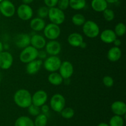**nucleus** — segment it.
Masks as SVG:
<instances>
[{
	"instance_id": "obj_1",
	"label": "nucleus",
	"mask_w": 126,
	"mask_h": 126,
	"mask_svg": "<svg viewBox=\"0 0 126 126\" xmlns=\"http://www.w3.org/2000/svg\"><path fill=\"white\" fill-rule=\"evenodd\" d=\"M14 101L18 107L27 108L32 104V95L28 90L20 89L15 93Z\"/></svg>"
},
{
	"instance_id": "obj_2",
	"label": "nucleus",
	"mask_w": 126,
	"mask_h": 126,
	"mask_svg": "<svg viewBox=\"0 0 126 126\" xmlns=\"http://www.w3.org/2000/svg\"><path fill=\"white\" fill-rule=\"evenodd\" d=\"M38 56V50L32 46H28L23 48L19 56L20 61L23 63H27L36 59Z\"/></svg>"
},
{
	"instance_id": "obj_3",
	"label": "nucleus",
	"mask_w": 126,
	"mask_h": 126,
	"mask_svg": "<svg viewBox=\"0 0 126 126\" xmlns=\"http://www.w3.org/2000/svg\"><path fill=\"white\" fill-rule=\"evenodd\" d=\"M82 31L86 37L94 38L99 35L100 28L98 24L94 21H87L82 25Z\"/></svg>"
},
{
	"instance_id": "obj_4",
	"label": "nucleus",
	"mask_w": 126,
	"mask_h": 126,
	"mask_svg": "<svg viewBox=\"0 0 126 126\" xmlns=\"http://www.w3.org/2000/svg\"><path fill=\"white\" fill-rule=\"evenodd\" d=\"M48 17L51 23L59 25L65 21V15L63 11L58 7H54L49 9Z\"/></svg>"
},
{
	"instance_id": "obj_5",
	"label": "nucleus",
	"mask_w": 126,
	"mask_h": 126,
	"mask_svg": "<svg viewBox=\"0 0 126 126\" xmlns=\"http://www.w3.org/2000/svg\"><path fill=\"white\" fill-rule=\"evenodd\" d=\"M62 61L57 56H50L46 59L43 63L44 69L50 72H54L59 70Z\"/></svg>"
},
{
	"instance_id": "obj_6",
	"label": "nucleus",
	"mask_w": 126,
	"mask_h": 126,
	"mask_svg": "<svg viewBox=\"0 0 126 126\" xmlns=\"http://www.w3.org/2000/svg\"><path fill=\"white\" fill-rule=\"evenodd\" d=\"M43 31L46 38L50 40H55L59 38L61 33V30L59 25L52 23L46 25Z\"/></svg>"
},
{
	"instance_id": "obj_7",
	"label": "nucleus",
	"mask_w": 126,
	"mask_h": 126,
	"mask_svg": "<svg viewBox=\"0 0 126 126\" xmlns=\"http://www.w3.org/2000/svg\"><path fill=\"white\" fill-rule=\"evenodd\" d=\"M65 98L62 95L55 94L52 96L50 100V106L52 109L57 112H60L65 107Z\"/></svg>"
},
{
	"instance_id": "obj_8",
	"label": "nucleus",
	"mask_w": 126,
	"mask_h": 126,
	"mask_svg": "<svg viewBox=\"0 0 126 126\" xmlns=\"http://www.w3.org/2000/svg\"><path fill=\"white\" fill-rule=\"evenodd\" d=\"M0 12L6 17H11L16 12V7L11 1L3 0L0 2Z\"/></svg>"
},
{
	"instance_id": "obj_9",
	"label": "nucleus",
	"mask_w": 126,
	"mask_h": 126,
	"mask_svg": "<svg viewBox=\"0 0 126 126\" xmlns=\"http://www.w3.org/2000/svg\"><path fill=\"white\" fill-rule=\"evenodd\" d=\"M17 14L18 17L22 21H28L33 17V11L29 5L22 4L17 8Z\"/></svg>"
},
{
	"instance_id": "obj_10",
	"label": "nucleus",
	"mask_w": 126,
	"mask_h": 126,
	"mask_svg": "<svg viewBox=\"0 0 126 126\" xmlns=\"http://www.w3.org/2000/svg\"><path fill=\"white\" fill-rule=\"evenodd\" d=\"M59 74L64 79H69L74 72V67L72 63L68 61L62 62L59 69Z\"/></svg>"
},
{
	"instance_id": "obj_11",
	"label": "nucleus",
	"mask_w": 126,
	"mask_h": 126,
	"mask_svg": "<svg viewBox=\"0 0 126 126\" xmlns=\"http://www.w3.org/2000/svg\"><path fill=\"white\" fill-rule=\"evenodd\" d=\"M47 98V93L44 90H38L32 95V104L41 107L46 103Z\"/></svg>"
},
{
	"instance_id": "obj_12",
	"label": "nucleus",
	"mask_w": 126,
	"mask_h": 126,
	"mask_svg": "<svg viewBox=\"0 0 126 126\" xmlns=\"http://www.w3.org/2000/svg\"><path fill=\"white\" fill-rule=\"evenodd\" d=\"M13 56L10 53L2 51L0 53V68L3 70L9 69L13 64Z\"/></svg>"
},
{
	"instance_id": "obj_13",
	"label": "nucleus",
	"mask_w": 126,
	"mask_h": 126,
	"mask_svg": "<svg viewBox=\"0 0 126 126\" xmlns=\"http://www.w3.org/2000/svg\"><path fill=\"white\" fill-rule=\"evenodd\" d=\"M44 48H45L46 52L47 53V54L50 56L58 55L62 50L61 44L56 40H50L46 43Z\"/></svg>"
},
{
	"instance_id": "obj_14",
	"label": "nucleus",
	"mask_w": 126,
	"mask_h": 126,
	"mask_svg": "<svg viewBox=\"0 0 126 126\" xmlns=\"http://www.w3.org/2000/svg\"><path fill=\"white\" fill-rule=\"evenodd\" d=\"M31 37L27 33H20L14 38V43L17 47L23 48L28 46L30 44Z\"/></svg>"
},
{
	"instance_id": "obj_15",
	"label": "nucleus",
	"mask_w": 126,
	"mask_h": 126,
	"mask_svg": "<svg viewBox=\"0 0 126 126\" xmlns=\"http://www.w3.org/2000/svg\"><path fill=\"white\" fill-rule=\"evenodd\" d=\"M43 64L41 59H36L27 63L26 66V72L29 75H34L39 71Z\"/></svg>"
},
{
	"instance_id": "obj_16",
	"label": "nucleus",
	"mask_w": 126,
	"mask_h": 126,
	"mask_svg": "<svg viewBox=\"0 0 126 126\" xmlns=\"http://www.w3.org/2000/svg\"><path fill=\"white\" fill-rule=\"evenodd\" d=\"M46 40L45 38L39 34H35L31 37L30 44L34 48L39 50L45 47L46 44Z\"/></svg>"
},
{
	"instance_id": "obj_17",
	"label": "nucleus",
	"mask_w": 126,
	"mask_h": 126,
	"mask_svg": "<svg viewBox=\"0 0 126 126\" xmlns=\"http://www.w3.org/2000/svg\"><path fill=\"white\" fill-rule=\"evenodd\" d=\"M111 109L114 115L124 116L126 113V105L122 101H116L112 103Z\"/></svg>"
},
{
	"instance_id": "obj_18",
	"label": "nucleus",
	"mask_w": 126,
	"mask_h": 126,
	"mask_svg": "<svg viewBox=\"0 0 126 126\" xmlns=\"http://www.w3.org/2000/svg\"><path fill=\"white\" fill-rule=\"evenodd\" d=\"M67 40L69 44L73 47H80L84 42L82 35L77 32H74L69 35Z\"/></svg>"
},
{
	"instance_id": "obj_19",
	"label": "nucleus",
	"mask_w": 126,
	"mask_h": 126,
	"mask_svg": "<svg viewBox=\"0 0 126 126\" xmlns=\"http://www.w3.org/2000/svg\"><path fill=\"white\" fill-rule=\"evenodd\" d=\"M116 38H117L116 35L111 29H105L100 33L101 40L107 44L113 43Z\"/></svg>"
},
{
	"instance_id": "obj_20",
	"label": "nucleus",
	"mask_w": 126,
	"mask_h": 126,
	"mask_svg": "<svg viewBox=\"0 0 126 126\" xmlns=\"http://www.w3.org/2000/svg\"><path fill=\"white\" fill-rule=\"evenodd\" d=\"M122 56L121 49L119 47L113 46L108 50L107 58L111 62H116L121 59Z\"/></svg>"
},
{
	"instance_id": "obj_21",
	"label": "nucleus",
	"mask_w": 126,
	"mask_h": 126,
	"mask_svg": "<svg viewBox=\"0 0 126 126\" xmlns=\"http://www.w3.org/2000/svg\"><path fill=\"white\" fill-rule=\"evenodd\" d=\"M46 25L44 20L39 17H35L32 19L30 23V28L35 32H41L43 30Z\"/></svg>"
},
{
	"instance_id": "obj_22",
	"label": "nucleus",
	"mask_w": 126,
	"mask_h": 126,
	"mask_svg": "<svg viewBox=\"0 0 126 126\" xmlns=\"http://www.w3.org/2000/svg\"><path fill=\"white\" fill-rule=\"evenodd\" d=\"M91 6L95 11L101 12L107 8L108 3L105 0H92Z\"/></svg>"
},
{
	"instance_id": "obj_23",
	"label": "nucleus",
	"mask_w": 126,
	"mask_h": 126,
	"mask_svg": "<svg viewBox=\"0 0 126 126\" xmlns=\"http://www.w3.org/2000/svg\"><path fill=\"white\" fill-rule=\"evenodd\" d=\"M48 81L50 84L55 86L61 85L63 82V79L59 73L57 72H51L48 76Z\"/></svg>"
},
{
	"instance_id": "obj_24",
	"label": "nucleus",
	"mask_w": 126,
	"mask_h": 126,
	"mask_svg": "<svg viewBox=\"0 0 126 126\" xmlns=\"http://www.w3.org/2000/svg\"><path fill=\"white\" fill-rule=\"evenodd\" d=\"M14 126H34V124L32 119L28 116H22L16 119Z\"/></svg>"
},
{
	"instance_id": "obj_25",
	"label": "nucleus",
	"mask_w": 126,
	"mask_h": 126,
	"mask_svg": "<svg viewBox=\"0 0 126 126\" xmlns=\"http://www.w3.org/2000/svg\"><path fill=\"white\" fill-rule=\"evenodd\" d=\"M86 5V0H70V7L74 10L82 9Z\"/></svg>"
},
{
	"instance_id": "obj_26",
	"label": "nucleus",
	"mask_w": 126,
	"mask_h": 126,
	"mask_svg": "<svg viewBox=\"0 0 126 126\" xmlns=\"http://www.w3.org/2000/svg\"><path fill=\"white\" fill-rule=\"evenodd\" d=\"M47 124V116L46 114L40 113L36 117L34 120V126H46Z\"/></svg>"
},
{
	"instance_id": "obj_27",
	"label": "nucleus",
	"mask_w": 126,
	"mask_h": 126,
	"mask_svg": "<svg viewBox=\"0 0 126 126\" xmlns=\"http://www.w3.org/2000/svg\"><path fill=\"white\" fill-rule=\"evenodd\" d=\"M73 23L76 26H82L86 22V17L81 14H76L71 18Z\"/></svg>"
},
{
	"instance_id": "obj_28",
	"label": "nucleus",
	"mask_w": 126,
	"mask_h": 126,
	"mask_svg": "<svg viewBox=\"0 0 126 126\" xmlns=\"http://www.w3.org/2000/svg\"><path fill=\"white\" fill-rule=\"evenodd\" d=\"M124 119L122 116L114 115L110 119L109 122L110 126H124Z\"/></svg>"
},
{
	"instance_id": "obj_29",
	"label": "nucleus",
	"mask_w": 126,
	"mask_h": 126,
	"mask_svg": "<svg viewBox=\"0 0 126 126\" xmlns=\"http://www.w3.org/2000/svg\"><path fill=\"white\" fill-rule=\"evenodd\" d=\"M114 32L116 36L122 37L126 33V27L124 23L123 22H119L114 27Z\"/></svg>"
},
{
	"instance_id": "obj_30",
	"label": "nucleus",
	"mask_w": 126,
	"mask_h": 126,
	"mask_svg": "<svg viewBox=\"0 0 126 126\" xmlns=\"http://www.w3.org/2000/svg\"><path fill=\"white\" fill-rule=\"evenodd\" d=\"M61 116L64 119H69L72 118L75 115V111L73 109H72L70 107H64L62 111L60 112Z\"/></svg>"
},
{
	"instance_id": "obj_31",
	"label": "nucleus",
	"mask_w": 126,
	"mask_h": 126,
	"mask_svg": "<svg viewBox=\"0 0 126 126\" xmlns=\"http://www.w3.org/2000/svg\"><path fill=\"white\" fill-rule=\"evenodd\" d=\"M49 7L47 6H41L37 11V15L38 17L44 19L46 17H48L49 13Z\"/></svg>"
},
{
	"instance_id": "obj_32",
	"label": "nucleus",
	"mask_w": 126,
	"mask_h": 126,
	"mask_svg": "<svg viewBox=\"0 0 126 126\" xmlns=\"http://www.w3.org/2000/svg\"><path fill=\"white\" fill-rule=\"evenodd\" d=\"M103 16L105 19L107 21H111L114 19L115 15L113 10L107 8L103 11Z\"/></svg>"
},
{
	"instance_id": "obj_33",
	"label": "nucleus",
	"mask_w": 126,
	"mask_h": 126,
	"mask_svg": "<svg viewBox=\"0 0 126 126\" xmlns=\"http://www.w3.org/2000/svg\"><path fill=\"white\" fill-rule=\"evenodd\" d=\"M27 108H28V111L30 114L33 116H37L41 113L40 107H38L33 104H32Z\"/></svg>"
},
{
	"instance_id": "obj_34",
	"label": "nucleus",
	"mask_w": 126,
	"mask_h": 126,
	"mask_svg": "<svg viewBox=\"0 0 126 126\" xmlns=\"http://www.w3.org/2000/svg\"><path fill=\"white\" fill-rule=\"evenodd\" d=\"M57 6L60 10L63 11H65L70 6V0H59Z\"/></svg>"
},
{
	"instance_id": "obj_35",
	"label": "nucleus",
	"mask_w": 126,
	"mask_h": 126,
	"mask_svg": "<svg viewBox=\"0 0 126 126\" xmlns=\"http://www.w3.org/2000/svg\"><path fill=\"white\" fill-rule=\"evenodd\" d=\"M103 84L107 87H111L114 85V80L112 77L110 75H106L103 78Z\"/></svg>"
},
{
	"instance_id": "obj_36",
	"label": "nucleus",
	"mask_w": 126,
	"mask_h": 126,
	"mask_svg": "<svg viewBox=\"0 0 126 126\" xmlns=\"http://www.w3.org/2000/svg\"><path fill=\"white\" fill-rule=\"evenodd\" d=\"M58 1L59 0H44L46 6L49 8L55 7L57 4Z\"/></svg>"
},
{
	"instance_id": "obj_37",
	"label": "nucleus",
	"mask_w": 126,
	"mask_h": 126,
	"mask_svg": "<svg viewBox=\"0 0 126 126\" xmlns=\"http://www.w3.org/2000/svg\"><path fill=\"white\" fill-rule=\"evenodd\" d=\"M41 111H42V113L44 114H47V113H48L49 111V107L46 105H43L42 106H41Z\"/></svg>"
},
{
	"instance_id": "obj_38",
	"label": "nucleus",
	"mask_w": 126,
	"mask_h": 126,
	"mask_svg": "<svg viewBox=\"0 0 126 126\" xmlns=\"http://www.w3.org/2000/svg\"><path fill=\"white\" fill-rule=\"evenodd\" d=\"M46 56H47V53L46 52V51H38V58L39 57L40 59H45L46 58Z\"/></svg>"
},
{
	"instance_id": "obj_39",
	"label": "nucleus",
	"mask_w": 126,
	"mask_h": 126,
	"mask_svg": "<svg viewBox=\"0 0 126 126\" xmlns=\"http://www.w3.org/2000/svg\"><path fill=\"white\" fill-rule=\"evenodd\" d=\"M113 44H114V46L116 47H119L121 45V40L120 39H118V38H116L115 40L113 42Z\"/></svg>"
},
{
	"instance_id": "obj_40",
	"label": "nucleus",
	"mask_w": 126,
	"mask_h": 126,
	"mask_svg": "<svg viewBox=\"0 0 126 126\" xmlns=\"http://www.w3.org/2000/svg\"><path fill=\"white\" fill-rule=\"evenodd\" d=\"M34 0H22V2L25 4H28L29 5V4H31L32 2H33Z\"/></svg>"
},
{
	"instance_id": "obj_41",
	"label": "nucleus",
	"mask_w": 126,
	"mask_h": 126,
	"mask_svg": "<svg viewBox=\"0 0 126 126\" xmlns=\"http://www.w3.org/2000/svg\"><path fill=\"white\" fill-rule=\"evenodd\" d=\"M107 2V3H110V4H113L115 3V2H118V0H105Z\"/></svg>"
},
{
	"instance_id": "obj_42",
	"label": "nucleus",
	"mask_w": 126,
	"mask_h": 126,
	"mask_svg": "<svg viewBox=\"0 0 126 126\" xmlns=\"http://www.w3.org/2000/svg\"><path fill=\"white\" fill-rule=\"evenodd\" d=\"M97 126H110L109 124L105 123V122H101Z\"/></svg>"
},
{
	"instance_id": "obj_43",
	"label": "nucleus",
	"mask_w": 126,
	"mask_h": 126,
	"mask_svg": "<svg viewBox=\"0 0 126 126\" xmlns=\"http://www.w3.org/2000/svg\"><path fill=\"white\" fill-rule=\"evenodd\" d=\"M3 51V44H2V42L0 41V53Z\"/></svg>"
},
{
	"instance_id": "obj_44",
	"label": "nucleus",
	"mask_w": 126,
	"mask_h": 126,
	"mask_svg": "<svg viewBox=\"0 0 126 126\" xmlns=\"http://www.w3.org/2000/svg\"><path fill=\"white\" fill-rule=\"evenodd\" d=\"M1 75H0V83H1Z\"/></svg>"
},
{
	"instance_id": "obj_45",
	"label": "nucleus",
	"mask_w": 126,
	"mask_h": 126,
	"mask_svg": "<svg viewBox=\"0 0 126 126\" xmlns=\"http://www.w3.org/2000/svg\"><path fill=\"white\" fill-rule=\"evenodd\" d=\"M2 1H3V0H0V2H1Z\"/></svg>"
},
{
	"instance_id": "obj_46",
	"label": "nucleus",
	"mask_w": 126,
	"mask_h": 126,
	"mask_svg": "<svg viewBox=\"0 0 126 126\" xmlns=\"http://www.w3.org/2000/svg\"></svg>"
}]
</instances>
